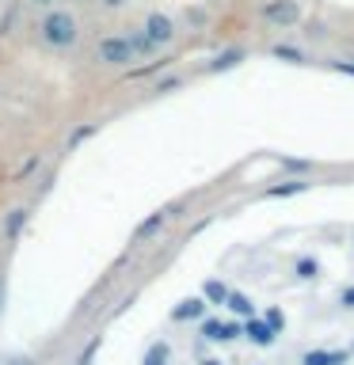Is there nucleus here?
Segmentation results:
<instances>
[{
	"label": "nucleus",
	"instance_id": "nucleus-1",
	"mask_svg": "<svg viewBox=\"0 0 354 365\" xmlns=\"http://www.w3.org/2000/svg\"><path fill=\"white\" fill-rule=\"evenodd\" d=\"M34 34H39L42 50L69 53L80 42V19L69 8H50V11H42V16H39V23H34Z\"/></svg>",
	"mask_w": 354,
	"mask_h": 365
},
{
	"label": "nucleus",
	"instance_id": "nucleus-2",
	"mask_svg": "<svg viewBox=\"0 0 354 365\" xmlns=\"http://www.w3.org/2000/svg\"><path fill=\"white\" fill-rule=\"evenodd\" d=\"M91 57H96V65L114 68V73H122V68H133V61H137L133 46H130V38H126V31H107V34H99Z\"/></svg>",
	"mask_w": 354,
	"mask_h": 365
},
{
	"label": "nucleus",
	"instance_id": "nucleus-3",
	"mask_svg": "<svg viewBox=\"0 0 354 365\" xmlns=\"http://www.w3.org/2000/svg\"><path fill=\"white\" fill-rule=\"evenodd\" d=\"M256 16L270 31H297L305 23V8L301 0H259Z\"/></svg>",
	"mask_w": 354,
	"mask_h": 365
},
{
	"label": "nucleus",
	"instance_id": "nucleus-4",
	"mask_svg": "<svg viewBox=\"0 0 354 365\" xmlns=\"http://www.w3.org/2000/svg\"><path fill=\"white\" fill-rule=\"evenodd\" d=\"M141 27H145L148 38L156 42V50H171V46L179 42V23H176V16H171V11H160V8L145 11Z\"/></svg>",
	"mask_w": 354,
	"mask_h": 365
},
{
	"label": "nucleus",
	"instance_id": "nucleus-5",
	"mask_svg": "<svg viewBox=\"0 0 354 365\" xmlns=\"http://www.w3.org/2000/svg\"><path fill=\"white\" fill-rule=\"evenodd\" d=\"M171 217H176V205H160V210H153L148 217H141V221H137V228H133V236H130V244L141 247V244H148V240H156V236L168 228Z\"/></svg>",
	"mask_w": 354,
	"mask_h": 365
},
{
	"label": "nucleus",
	"instance_id": "nucleus-6",
	"mask_svg": "<svg viewBox=\"0 0 354 365\" xmlns=\"http://www.w3.org/2000/svg\"><path fill=\"white\" fill-rule=\"evenodd\" d=\"M31 205H11V210L0 217V236H4V244H19L23 232H27V225H31Z\"/></svg>",
	"mask_w": 354,
	"mask_h": 365
},
{
	"label": "nucleus",
	"instance_id": "nucleus-7",
	"mask_svg": "<svg viewBox=\"0 0 354 365\" xmlns=\"http://www.w3.org/2000/svg\"><path fill=\"white\" fill-rule=\"evenodd\" d=\"M248 61V46H225V50H217L210 61H206V73L217 76V73H233Z\"/></svg>",
	"mask_w": 354,
	"mask_h": 365
},
{
	"label": "nucleus",
	"instance_id": "nucleus-8",
	"mask_svg": "<svg viewBox=\"0 0 354 365\" xmlns=\"http://www.w3.org/2000/svg\"><path fill=\"white\" fill-rule=\"evenodd\" d=\"M267 57H274V61H282V65H308V61H313V57L305 53V46H293V42L267 46Z\"/></svg>",
	"mask_w": 354,
	"mask_h": 365
},
{
	"label": "nucleus",
	"instance_id": "nucleus-9",
	"mask_svg": "<svg viewBox=\"0 0 354 365\" xmlns=\"http://www.w3.org/2000/svg\"><path fill=\"white\" fill-rule=\"evenodd\" d=\"M126 38H130V46H133L137 61H148V57H156V53H160V50H156V42L145 34V27H141V23H133V27H126Z\"/></svg>",
	"mask_w": 354,
	"mask_h": 365
},
{
	"label": "nucleus",
	"instance_id": "nucleus-10",
	"mask_svg": "<svg viewBox=\"0 0 354 365\" xmlns=\"http://www.w3.org/2000/svg\"><path fill=\"white\" fill-rule=\"evenodd\" d=\"M202 335L210 339V342H233L240 335V324H233V319H206Z\"/></svg>",
	"mask_w": 354,
	"mask_h": 365
},
{
	"label": "nucleus",
	"instance_id": "nucleus-11",
	"mask_svg": "<svg viewBox=\"0 0 354 365\" xmlns=\"http://www.w3.org/2000/svg\"><path fill=\"white\" fill-rule=\"evenodd\" d=\"M274 164L282 171H290V179H308L316 171V160H308V156H274Z\"/></svg>",
	"mask_w": 354,
	"mask_h": 365
},
{
	"label": "nucleus",
	"instance_id": "nucleus-12",
	"mask_svg": "<svg viewBox=\"0 0 354 365\" xmlns=\"http://www.w3.org/2000/svg\"><path fill=\"white\" fill-rule=\"evenodd\" d=\"M206 297H187V301H179L176 308H171V319H176V324H187V319H202L206 316Z\"/></svg>",
	"mask_w": 354,
	"mask_h": 365
},
{
	"label": "nucleus",
	"instance_id": "nucleus-13",
	"mask_svg": "<svg viewBox=\"0 0 354 365\" xmlns=\"http://www.w3.org/2000/svg\"><path fill=\"white\" fill-rule=\"evenodd\" d=\"M244 335H248L251 342H256V346H270V342H274V335H278V331H274V327L267 324V319L251 316L248 324H244Z\"/></svg>",
	"mask_w": 354,
	"mask_h": 365
},
{
	"label": "nucleus",
	"instance_id": "nucleus-14",
	"mask_svg": "<svg viewBox=\"0 0 354 365\" xmlns=\"http://www.w3.org/2000/svg\"><path fill=\"white\" fill-rule=\"evenodd\" d=\"M313 182L308 179H282V182H274V187L263 190V198H293V194H305Z\"/></svg>",
	"mask_w": 354,
	"mask_h": 365
},
{
	"label": "nucleus",
	"instance_id": "nucleus-15",
	"mask_svg": "<svg viewBox=\"0 0 354 365\" xmlns=\"http://www.w3.org/2000/svg\"><path fill=\"white\" fill-rule=\"evenodd\" d=\"M99 133V122H80V125H73V133L65 137V153H76L84 141H91V137Z\"/></svg>",
	"mask_w": 354,
	"mask_h": 365
},
{
	"label": "nucleus",
	"instance_id": "nucleus-16",
	"mask_svg": "<svg viewBox=\"0 0 354 365\" xmlns=\"http://www.w3.org/2000/svg\"><path fill=\"white\" fill-rule=\"evenodd\" d=\"M202 297H206L210 304H228V297H233V289H228V285H225L221 278H210V282L202 285Z\"/></svg>",
	"mask_w": 354,
	"mask_h": 365
},
{
	"label": "nucleus",
	"instance_id": "nucleus-17",
	"mask_svg": "<svg viewBox=\"0 0 354 365\" xmlns=\"http://www.w3.org/2000/svg\"><path fill=\"white\" fill-rule=\"evenodd\" d=\"M293 274H297V282H316L320 278V259L316 255H301L293 262Z\"/></svg>",
	"mask_w": 354,
	"mask_h": 365
},
{
	"label": "nucleus",
	"instance_id": "nucleus-18",
	"mask_svg": "<svg viewBox=\"0 0 354 365\" xmlns=\"http://www.w3.org/2000/svg\"><path fill=\"white\" fill-rule=\"evenodd\" d=\"M301 38H305V42H328L331 31H328L324 19H305V23H301Z\"/></svg>",
	"mask_w": 354,
	"mask_h": 365
},
{
	"label": "nucleus",
	"instance_id": "nucleus-19",
	"mask_svg": "<svg viewBox=\"0 0 354 365\" xmlns=\"http://www.w3.org/2000/svg\"><path fill=\"white\" fill-rule=\"evenodd\" d=\"M171 361V346L168 342H153V346L145 350V358H141V365H168Z\"/></svg>",
	"mask_w": 354,
	"mask_h": 365
},
{
	"label": "nucleus",
	"instance_id": "nucleus-20",
	"mask_svg": "<svg viewBox=\"0 0 354 365\" xmlns=\"http://www.w3.org/2000/svg\"><path fill=\"white\" fill-rule=\"evenodd\" d=\"M228 308H233L236 316H244V319L256 316V301H251L248 293H236V289H233V297H228Z\"/></svg>",
	"mask_w": 354,
	"mask_h": 365
},
{
	"label": "nucleus",
	"instance_id": "nucleus-21",
	"mask_svg": "<svg viewBox=\"0 0 354 365\" xmlns=\"http://www.w3.org/2000/svg\"><path fill=\"white\" fill-rule=\"evenodd\" d=\"M183 80H187V76H183V73H168V76H160L156 84H153V91H156V96H168V91H176V88H183Z\"/></svg>",
	"mask_w": 354,
	"mask_h": 365
},
{
	"label": "nucleus",
	"instance_id": "nucleus-22",
	"mask_svg": "<svg viewBox=\"0 0 354 365\" xmlns=\"http://www.w3.org/2000/svg\"><path fill=\"white\" fill-rule=\"evenodd\" d=\"M42 164H46V160H42V153H31V156H27V164H19V171H16V175H19L23 182H27V179H31V175H34V171H39Z\"/></svg>",
	"mask_w": 354,
	"mask_h": 365
},
{
	"label": "nucleus",
	"instance_id": "nucleus-23",
	"mask_svg": "<svg viewBox=\"0 0 354 365\" xmlns=\"http://www.w3.org/2000/svg\"><path fill=\"white\" fill-rule=\"evenodd\" d=\"M331 73H339V76H350L354 80V61H343V57H331V61H324Z\"/></svg>",
	"mask_w": 354,
	"mask_h": 365
},
{
	"label": "nucleus",
	"instance_id": "nucleus-24",
	"mask_svg": "<svg viewBox=\"0 0 354 365\" xmlns=\"http://www.w3.org/2000/svg\"><path fill=\"white\" fill-rule=\"evenodd\" d=\"M0 361H4V365H39V358H34V354H23V350H16V354H4Z\"/></svg>",
	"mask_w": 354,
	"mask_h": 365
},
{
	"label": "nucleus",
	"instance_id": "nucleus-25",
	"mask_svg": "<svg viewBox=\"0 0 354 365\" xmlns=\"http://www.w3.org/2000/svg\"><path fill=\"white\" fill-rule=\"evenodd\" d=\"M187 23L191 27H206V23H210V11L206 8H187Z\"/></svg>",
	"mask_w": 354,
	"mask_h": 365
},
{
	"label": "nucleus",
	"instance_id": "nucleus-26",
	"mask_svg": "<svg viewBox=\"0 0 354 365\" xmlns=\"http://www.w3.org/2000/svg\"><path fill=\"white\" fill-rule=\"evenodd\" d=\"M263 319H267L274 331H282V327H285V312H282V308H267V316H263Z\"/></svg>",
	"mask_w": 354,
	"mask_h": 365
},
{
	"label": "nucleus",
	"instance_id": "nucleus-27",
	"mask_svg": "<svg viewBox=\"0 0 354 365\" xmlns=\"http://www.w3.org/2000/svg\"><path fill=\"white\" fill-rule=\"evenodd\" d=\"M339 304L347 308V312H354V285H343L339 289Z\"/></svg>",
	"mask_w": 354,
	"mask_h": 365
},
{
	"label": "nucleus",
	"instance_id": "nucleus-28",
	"mask_svg": "<svg viewBox=\"0 0 354 365\" xmlns=\"http://www.w3.org/2000/svg\"><path fill=\"white\" fill-rule=\"evenodd\" d=\"M96 4L103 11H126V8H130V0H96Z\"/></svg>",
	"mask_w": 354,
	"mask_h": 365
},
{
	"label": "nucleus",
	"instance_id": "nucleus-29",
	"mask_svg": "<svg viewBox=\"0 0 354 365\" xmlns=\"http://www.w3.org/2000/svg\"><path fill=\"white\" fill-rule=\"evenodd\" d=\"M4 308H8V274L0 270V316H4Z\"/></svg>",
	"mask_w": 354,
	"mask_h": 365
},
{
	"label": "nucleus",
	"instance_id": "nucleus-30",
	"mask_svg": "<svg viewBox=\"0 0 354 365\" xmlns=\"http://www.w3.org/2000/svg\"><path fill=\"white\" fill-rule=\"evenodd\" d=\"M54 182H57V171H46V175L39 179V198H42V194L50 190V187H54Z\"/></svg>",
	"mask_w": 354,
	"mask_h": 365
},
{
	"label": "nucleus",
	"instance_id": "nucleus-31",
	"mask_svg": "<svg viewBox=\"0 0 354 365\" xmlns=\"http://www.w3.org/2000/svg\"><path fill=\"white\" fill-rule=\"evenodd\" d=\"M39 11H50V8H65V0H31Z\"/></svg>",
	"mask_w": 354,
	"mask_h": 365
},
{
	"label": "nucleus",
	"instance_id": "nucleus-32",
	"mask_svg": "<svg viewBox=\"0 0 354 365\" xmlns=\"http://www.w3.org/2000/svg\"><path fill=\"white\" fill-rule=\"evenodd\" d=\"M0 4H4V0H0Z\"/></svg>",
	"mask_w": 354,
	"mask_h": 365
},
{
	"label": "nucleus",
	"instance_id": "nucleus-33",
	"mask_svg": "<svg viewBox=\"0 0 354 365\" xmlns=\"http://www.w3.org/2000/svg\"><path fill=\"white\" fill-rule=\"evenodd\" d=\"M0 365H4V361H0Z\"/></svg>",
	"mask_w": 354,
	"mask_h": 365
}]
</instances>
